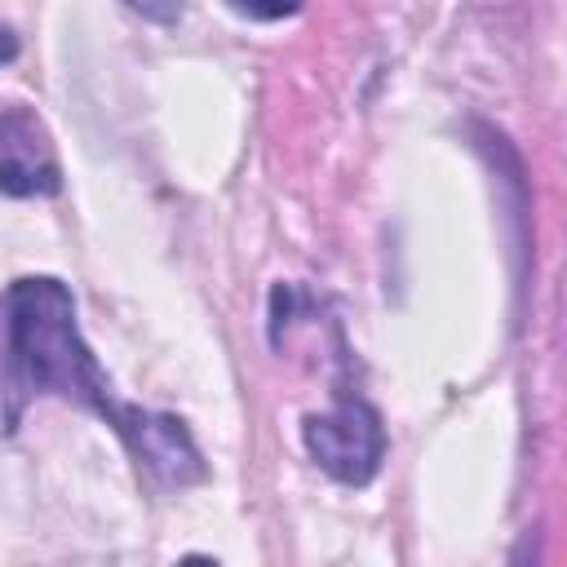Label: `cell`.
I'll return each instance as SVG.
<instances>
[{
	"mask_svg": "<svg viewBox=\"0 0 567 567\" xmlns=\"http://www.w3.org/2000/svg\"><path fill=\"white\" fill-rule=\"evenodd\" d=\"M18 53V40H13V31L9 27H0V62H9Z\"/></svg>",
	"mask_w": 567,
	"mask_h": 567,
	"instance_id": "obj_7",
	"label": "cell"
},
{
	"mask_svg": "<svg viewBox=\"0 0 567 567\" xmlns=\"http://www.w3.org/2000/svg\"><path fill=\"white\" fill-rule=\"evenodd\" d=\"M137 18L155 22V27H177L182 22V0H124Z\"/></svg>",
	"mask_w": 567,
	"mask_h": 567,
	"instance_id": "obj_6",
	"label": "cell"
},
{
	"mask_svg": "<svg viewBox=\"0 0 567 567\" xmlns=\"http://www.w3.org/2000/svg\"><path fill=\"white\" fill-rule=\"evenodd\" d=\"M115 439L128 447L133 465L155 487H190V483H199L208 474V465H204V456H199L186 421L173 416V412H151V408L133 403L128 408V421L120 425Z\"/></svg>",
	"mask_w": 567,
	"mask_h": 567,
	"instance_id": "obj_4",
	"label": "cell"
},
{
	"mask_svg": "<svg viewBox=\"0 0 567 567\" xmlns=\"http://www.w3.org/2000/svg\"><path fill=\"white\" fill-rule=\"evenodd\" d=\"M35 394L75 403L102 416L115 434L133 408L115 399L75 323V297L58 275H22L0 292V403L9 434Z\"/></svg>",
	"mask_w": 567,
	"mask_h": 567,
	"instance_id": "obj_1",
	"label": "cell"
},
{
	"mask_svg": "<svg viewBox=\"0 0 567 567\" xmlns=\"http://www.w3.org/2000/svg\"><path fill=\"white\" fill-rule=\"evenodd\" d=\"M301 443H306V456L346 487H368L385 461L381 412L350 385H337V403L328 412L301 416Z\"/></svg>",
	"mask_w": 567,
	"mask_h": 567,
	"instance_id": "obj_2",
	"label": "cell"
},
{
	"mask_svg": "<svg viewBox=\"0 0 567 567\" xmlns=\"http://www.w3.org/2000/svg\"><path fill=\"white\" fill-rule=\"evenodd\" d=\"M226 9L248 22H284L301 9V0H226Z\"/></svg>",
	"mask_w": 567,
	"mask_h": 567,
	"instance_id": "obj_5",
	"label": "cell"
},
{
	"mask_svg": "<svg viewBox=\"0 0 567 567\" xmlns=\"http://www.w3.org/2000/svg\"><path fill=\"white\" fill-rule=\"evenodd\" d=\"M58 190H62V164L49 124L27 102L0 106V195L49 199Z\"/></svg>",
	"mask_w": 567,
	"mask_h": 567,
	"instance_id": "obj_3",
	"label": "cell"
}]
</instances>
